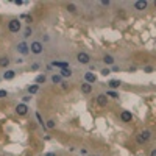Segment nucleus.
<instances>
[{"label": "nucleus", "mask_w": 156, "mask_h": 156, "mask_svg": "<svg viewBox=\"0 0 156 156\" xmlns=\"http://www.w3.org/2000/svg\"><path fill=\"white\" fill-rule=\"evenodd\" d=\"M17 50L21 52L22 55H27V53L30 52V48H28V44H27V42H21V44L17 45Z\"/></svg>", "instance_id": "7"}, {"label": "nucleus", "mask_w": 156, "mask_h": 156, "mask_svg": "<svg viewBox=\"0 0 156 156\" xmlns=\"http://www.w3.org/2000/svg\"><path fill=\"white\" fill-rule=\"evenodd\" d=\"M16 112H17L19 115H25V114L28 112V108H27V105H25V103H19V105L16 106Z\"/></svg>", "instance_id": "5"}, {"label": "nucleus", "mask_w": 156, "mask_h": 156, "mask_svg": "<svg viewBox=\"0 0 156 156\" xmlns=\"http://www.w3.org/2000/svg\"><path fill=\"white\" fill-rule=\"evenodd\" d=\"M53 66H55V67H61V69H67V67H69L67 63H61V61H55Z\"/></svg>", "instance_id": "16"}, {"label": "nucleus", "mask_w": 156, "mask_h": 156, "mask_svg": "<svg viewBox=\"0 0 156 156\" xmlns=\"http://www.w3.org/2000/svg\"><path fill=\"white\" fill-rule=\"evenodd\" d=\"M109 73H111V70H109V69H103V70H102V75H105V76H106V75H109Z\"/></svg>", "instance_id": "28"}, {"label": "nucleus", "mask_w": 156, "mask_h": 156, "mask_svg": "<svg viewBox=\"0 0 156 156\" xmlns=\"http://www.w3.org/2000/svg\"><path fill=\"white\" fill-rule=\"evenodd\" d=\"M134 8L136 9H145L147 8V2H144V0H139V2H136V5H134Z\"/></svg>", "instance_id": "10"}, {"label": "nucleus", "mask_w": 156, "mask_h": 156, "mask_svg": "<svg viewBox=\"0 0 156 156\" xmlns=\"http://www.w3.org/2000/svg\"><path fill=\"white\" fill-rule=\"evenodd\" d=\"M84 80H86V83H95V80H97V76L92 73V72H86V75H84Z\"/></svg>", "instance_id": "8"}, {"label": "nucleus", "mask_w": 156, "mask_h": 156, "mask_svg": "<svg viewBox=\"0 0 156 156\" xmlns=\"http://www.w3.org/2000/svg\"><path fill=\"white\" fill-rule=\"evenodd\" d=\"M47 128H50V130H53L55 126H56V123H55V120H47Z\"/></svg>", "instance_id": "24"}, {"label": "nucleus", "mask_w": 156, "mask_h": 156, "mask_svg": "<svg viewBox=\"0 0 156 156\" xmlns=\"http://www.w3.org/2000/svg\"><path fill=\"white\" fill-rule=\"evenodd\" d=\"M6 95H8V92H6V91H0V99H5Z\"/></svg>", "instance_id": "27"}, {"label": "nucleus", "mask_w": 156, "mask_h": 156, "mask_svg": "<svg viewBox=\"0 0 156 156\" xmlns=\"http://www.w3.org/2000/svg\"><path fill=\"white\" fill-rule=\"evenodd\" d=\"M39 69V64H33V70H37Z\"/></svg>", "instance_id": "32"}, {"label": "nucleus", "mask_w": 156, "mask_h": 156, "mask_svg": "<svg viewBox=\"0 0 156 156\" xmlns=\"http://www.w3.org/2000/svg\"><path fill=\"white\" fill-rule=\"evenodd\" d=\"M30 100H31V97H24V102H25V103L30 102Z\"/></svg>", "instance_id": "31"}, {"label": "nucleus", "mask_w": 156, "mask_h": 156, "mask_svg": "<svg viewBox=\"0 0 156 156\" xmlns=\"http://www.w3.org/2000/svg\"><path fill=\"white\" fill-rule=\"evenodd\" d=\"M106 97H112V99H117V97H119V94L114 92V91H108V92H106Z\"/></svg>", "instance_id": "21"}, {"label": "nucleus", "mask_w": 156, "mask_h": 156, "mask_svg": "<svg viewBox=\"0 0 156 156\" xmlns=\"http://www.w3.org/2000/svg\"><path fill=\"white\" fill-rule=\"evenodd\" d=\"M150 156H156V150H151V153H150Z\"/></svg>", "instance_id": "33"}, {"label": "nucleus", "mask_w": 156, "mask_h": 156, "mask_svg": "<svg viewBox=\"0 0 156 156\" xmlns=\"http://www.w3.org/2000/svg\"><path fill=\"white\" fill-rule=\"evenodd\" d=\"M60 76H72V70H70V67H67V69H63Z\"/></svg>", "instance_id": "17"}, {"label": "nucleus", "mask_w": 156, "mask_h": 156, "mask_svg": "<svg viewBox=\"0 0 156 156\" xmlns=\"http://www.w3.org/2000/svg\"><path fill=\"white\" fill-rule=\"evenodd\" d=\"M14 75H16V72H14V70H6V72L3 73V78H5V80H13Z\"/></svg>", "instance_id": "12"}, {"label": "nucleus", "mask_w": 156, "mask_h": 156, "mask_svg": "<svg viewBox=\"0 0 156 156\" xmlns=\"http://www.w3.org/2000/svg\"><path fill=\"white\" fill-rule=\"evenodd\" d=\"M28 48L33 52V53H36V55H39V53H42V50H44V47H42V44L39 42V41H34V42H31V45H28Z\"/></svg>", "instance_id": "2"}, {"label": "nucleus", "mask_w": 156, "mask_h": 156, "mask_svg": "<svg viewBox=\"0 0 156 156\" xmlns=\"http://www.w3.org/2000/svg\"><path fill=\"white\" fill-rule=\"evenodd\" d=\"M8 64H9V58L8 56L0 58V67H8Z\"/></svg>", "instance_id": "13"}, {"label": "nucleus", "mask_w": 156, "mask_h": 156, "mask_svg": "<svg viewBox=\"0 0 156 156\" xmlns=\"http://www.w3.org/2000/svg\"><path fill=\"white\" fill-rule=\"evenodd\" d=\"M45 156H56V154H55V153H47Z\"/></svg>", "instance_id": "34"}, {"label": "nucleus", "mask_w": 156, "mask_h": 156, "mask_svg": "<svg viewBox=\"0 0 156 156\" xmlns=\"http://www.w3.org/2000/svg\"><path fill=\"white\" fill-rule=\"evenodd\" d=\"M8 30H9L11 33H17L19 30H21V21H19V19H13V21H9Z\"/></svg>", "instance_id": "1"}, {"label": "nucleus", "mask_w": 156, "mask_h": 156, "mask_svg": "<svg viewBox=\"0 0 156 156\" xmlns=\"http://www.w3.org/2000/svg\"><path fill=\"white\" fill-rule=\"evenodd\" d=\"M52 81H53L55 84H60V83H61V76H60V75H53V76H52Z\"/></svg>", "instance_id": "20"}, {"label": "nucleus", "mask_w": 156, "mask_h": 156, "mask_svg": "<svg viewBox=\"0 0 156 156\" xmlns=\"http://www.w3.org/2000/svg\"><path fill=\"white\" fill-rule=\"evenodd\" d=\"M36 119H37V122L41 123V125H44V120H42V117H41V114H36Z\"/></svg>", "instance_id": "26"}, {"label": "nucleus", "mask_w": 156, "mask_h": 156, "mask_svg": "<svg viewBox=\"0 0 156 156\" xmlns=\"http://www.w3.org/2000/svg\"><path fill=\"white\" fill-rule=\"evenodd\" d=\"M45 80H47L45 75H39V76L36 78V83H37V84H41V83H45Z\"/></svg>", "instance_id": "19"}, {"label": "nucleus", "mask_w": 156, "mask_h": 156, "mask_svg": "<svg viewBox=\"0 0 156 156\" xmlns=\"http://www.w3.org/2000/svg\"><path fill=\"white\" fill-rule=\"evenodd\" d=\"M150 136H151V133H150L148 130L142 131V133H141V136L138 138V142H139V144H144V142H147V141L150 139Z\"/></svg>", "instance_id": "4"}, {"label": "nucleus", "mask_w": 156, "mask_h": 156, "mask_svg": "<svg viewBox=\"0 0 156 156\" xmlns=\"http://www.w3.org/2000/svg\"><path fill=\"white\" fill-rule=\"evenodd\" d=\"M144 72H147V73H151V72H153V69H151V67H145V69H144Z\"/></svg>", "instance_id": "29"}, {"label": "nucleus", "mask_w": 156, "mask_h": 156, "mask_svg": "<svg viewBox=\"0 0 156 156\" xmlns=\"http://www.w3.org/2000/svg\"><path fill=\"white\" fill-rule=\"evenodd\" d=\"M61 84H63V89H67V87H69V84H67L66 81H61Z\"/></svg>", "instance_id": "30"}, {"label": "nucleus", "mask_w": 156, "mask_h": 156, "mask_svg": "<svg viewBox=\"0 0 156 156\" xmlns=\"http://www.w3.org/2000/svg\"><path fill=\"white\" fill-rule=\"evenodd\" d=\"M66 8H67V11H70V13H75V11H76V6H75L73 3H69Z\"/></svg>", "instance_id": "23"}, {"label": "nucleus", "mask_w": 156, "mask_h": 156, "mask_svg": "<svg viewBox=\"0 0 156 156\" xmlns=\"http://www.w3.org/2000/svg\"><path fill=\"white\" fill-rule=\"evenodd\" d=\"M76 60H78V63H81V64H89L91 56L87 53H84V52H80V53L76 55Z\"/></svg>", "instance_id": "3"}, {"label": "nucleus", "mask_w": 156, "mask_h": 156, "mask_svg": "<svg viewBox=\"0 0 156 156\" xmlns=\"http://www.w3.org/2000/svg\"><path fill=\"white\" fill-rule=\"evenodd\" d=\"M120 119H122V122H131L133 115H131V112H130V111H123V112L120 114Z\"/></svg>", "instance_id": "9"}, {"label": "nucleus", "mask_w": 156, "mask_h": 156, "mask_svg": "<svg viewBox=\"0 0 156 156\" xmlns=\"http://www.w3.org/2000/svg\"><path fill=\"white\" fill-rule=\"evenodd\" d=\"M19 21H25V22H31V17H30L28 14H22V16H21V19H19Z\"/></svg>", "instance_id": "22"}, {"label": "nucleus", "mask_w": 156, "mask_h": 156, "mask_svg": "<svg viewBox=\"0 0 156 156\" xmlns=\"http://www.w3.org/2000/svg\"><path fill=\"white\" fill-rule=\"evenodd\" d=\"M37 91H39V86H37V84H33V86H28V92H30V94H36Z\"/></svg>", "instance_id": "18"}, {"label": "nucleus", "mask_w": 156, "mask_h": 156, "mask_svg": "<svg viewBox=\"0 0 156 156\" xmlns=\"http://www.w3.org/2000/svg\"><path fill=\"white\" fill-rule=\"evenodd\" d=\"M97 103H99V106H106L108 105V97L105 94L97 95Z\"/></svg>", "instance_id": "6"}, {"label": "nucleus", "mask_w": 156, "mask_h": 156, "mask_svg": "<svg viewBox=\"0 0 156 156\" xmlns=\"http://www.w3.org/2000/svg\"><path fill=\"white\" fill-rule=\"evenodd\" d=\"M91 91H92V84H89V83H83V84H81V92L89 94Z\"/></svg>", "instance_id": "11"}, {"label": "nucleus", "mask_w": 156, "mask_h": 156, "mask_svg": "<svg viewBox=\"0 0 156 156\" xmlns=\"http://www.w3.org/2000/svg\"><path fill=\"white\" fill-rule=\"evenodd\" d=\"M31 33H33V30H31L30 27H27V28H25V34H24V36H25V37H28V36H31Z\"/></svg>", "instance_id": "25"}, {"label": "nucleus", "mask_w": 156, "mask_h": 156, "mask_svg": "<svg viewBox=\"0 0 156 156\" xmlns=\"http://www.w3.org/2000/svg\"><path fill=\"white\" fill-rule=\"evenodd\" d=\"M120 84H122V83H120V81H119V80H111V81H109V83H108V86H109V87H111V89H115V87H119V86H120Z\"/></svg>", "instance_id": "14"}, {"label": "nucleus", "mask_w": 156, "mask_h": 156, "mask_svg": "<svg viewBox=\"0 0 156 156\" xmlns=\"http://www.w3.org/2000/svg\"><path fill=\"white\" fill-rule=\"evenodd\" d=\"M103 61H105V64H114V58L111 55H105L103 56Z\"/></svg>", "instance_id": "15"}]
</instances>
